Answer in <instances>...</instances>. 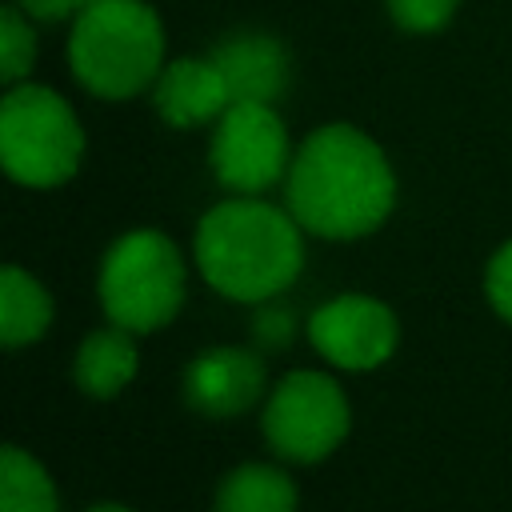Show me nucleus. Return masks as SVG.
Here are the masks:
<instances>
[{
	"label": "nucleus",
	"instance_id": "18",
	"mask_svg": "<svg viewBox=\"0 0 512 512\" xmlns=\"http://www.w3.org/2000/svg\"><path fill=\"white\" fill-rule=\"evenodd\" d=\"M388 12L408 32H436L452 20L456 0H388Z\"/></svg>",
	"mask_w": 512,
	"mask_h": 512
},
{
	"label": "nucleus",
	"instance_id": "20",
	"mask_svg": "<svg viewBox=\"0 0 512 512\" xmlns=\"http://www.w3.org/2000/svg\"><path fill=\"white\" fill-rule=\"evenodd\" d=\"M88 0H16V8L32 20H68V16H80Z\"/></svg>",
	"mask_w": 512,
	"mask_h": 512
},
{
	"label": "nucleus",
	"instance_id": "21",
	"mask_svg": "<svg viewBox=\"0 0 512 512\" xmlns=\"http://www.w3.org/2000/svg\"><path fill=\"white\" fill-rule=\"evenodd\" d=\"M84 512H132L128 504H116V500H104V504H92V508H84Z\"/></svg>",
	"mask_w": 512,
	"mask_h": 512
},
{
	"label": "nucleus",
	"instance_id": "10",
	"mask_svg": "<svg viewBox=\"0 0 512 512\" xmlns=\"http://www.w3.org/2000/svg\"><path fill=\"white\" fill-rule=\"evenodd\" d=\"M152 100L160 120H168L172 128H196V124L220 120V112L232 104V92L212 56L208 60L184 56L160 68L152 84Z\"/></svg>",
	"mask_w": 512,
	"mask_h": 512
},
{
	"label": "nucleus",
	"instance_id": "1",
	"mask_svg": "<svg viewBox=\"0 0 512 512\" xmlns=\"http://www.w3.org/2000/svg\"><path fill=\"white\" fill-rule=\"evenodd\" d=\"M396 204V176L384 148L352 124L316 128L288 168V212L320 240H360Z\"/></svg>",
	"mask_w": 512,
	"mask_h": 512
},
{
	"label": "nucleus",
	"instance_id": "9",
	"mask_svg": "<svg viewBox=\"0 0 512 512\" xmlns=\"http://www.w3.org/2000/svg\"><path fill=\"white\" fill-rule=\"evenodd\" d=\"M264 384H268V372L260 352L240 344L204 348L184 368V400L192 412L208 420H232L248 412L264 396Z\"/></svg>",
	"mask_w": 512,
	"mask_h": 512
},
{
	"label": "nucleus",
	"instance_id": "2",
	"mask_svg": "<svg viewBox=\"0 0 512 512\" xmlns=\"http://www.w3.org/2000/svg\"><path fill=\"white\" fill-rule=\"evenodd\" d=\"M192 256L212 292L264 304L296 284L304 268V228L288 208L260 196H232L200 216Z\"/></svg>",
	"mask_w": 512,
	"mask_h": 512
},
{
	"label": "nucleus",
	"instance_id": "13",
	"mask_svg": "<svg viewBox=\"0 0 512 512\" xmlns=\"http://www.w3.org/2000/svg\"><path fill=\"white\" fill-rule=\"evenodd\" d=\"M48 324H52L48 288L20 264H8L0 272V340H4V348L36 344L48 332Z\"/></svg>",
	"mask_w": 512,
	"mask_h": 512
},
{
	"label": "nucleus",
	"instance_id": "5",
	"mask_svg": "<svg viewBox=\"0 0 512 512\" xmlns=\"http://www.w3.org/2000/svg\"><path fill=\"white\" fill-rule=\"evenodd\" d=\"M0 160L16 184L56 188L84 160V128L72 104L44 84H8L0 104Z\"/></svg>",
	"mask_w": 512,
	"mask_h": 512
},
{
	"label": "nucleus",
	"instance_id": "4",
	"mask_svg": "<svg viewBox=\"0 0 512 512\" xmlns=\"http://www.w3.org/2000/svg\"><path fill=\"white\" fill-rule=\"evenodd\" d=\"M184 284H188L184 256L156 228L124 232L104 252L100 276H96L104 316L136 336L176 320L184 304Z\"/></svg>",
	"mask_w": 512,
	"mask_h": 512
},
{
	"label": "nucleus",
	"instance_id": "6",
	"mask_svg": "<svg viewBox=\"0 0 512 512\" xmlns=\"http://www.w3.org/2000/svg\"><path fill=\"white\" fill-rule=\"evenodd\" d=\"M264 440L280 460L292 464H320L328 460L348 428H352V408L344 388L316 368H296L264 400Z\"/></svg>",
	"mask_w": 512,
	"mask_h": 512
},
{
	"label": "nucleus",
	"instance_id": "15",
	"mask_svg": "<svg viewBox=\"0 0 512 512\" xmlns=\"http://www.w3.org/2000/svg\"><path fill=\"white\" fill-rule=\"evenodd\" d=\"M0 512H60L48 468L20 444H4L0 452Z\"/></svg>",
	"mask_w": 512,
	"mask_h": 512
},
{
	"label": "nucleus",
	"instance_id": "8",
	"mask_svg": "<svg viewBox=\"0 0 512 512\" xmlns=\"http://www.w3.org/2000/svg\"><path fill=\"white\" fill-rule=\"evenodd\" d=\"M308 340L328 364L348 372H372L392 360L400 344V320L384 300L344 292L324 300L308 316Z\"/></svg>",
	"mask_w": 512,
	"mask_h": 512
},
{
	"label": "nucleus",
	"instance_id": "16",
	"mask_svg": "<svg viewBox=\"0 0 512 512\" xmlns=\"http://www.w3.org/2000/svg\"><path fill=\"white\" fill-rule=\"evenodd\" d=\"M36 60V36L20 8L0 12V72L8 84H20Z\"/></svg>",
	"mask_w": 512,
	"mask_h": 512
},
{
	"label": "nucleus",
	"instance_id": "19",
	"mask_svg": "<svg viewBox=\"0 0 512 512\" xmlns=\"http://www.w3.org/2000/svg\"><path fill=\"white\" fill-rule=\"evenodd\" d=\"M484 292H488L492 312L512 324V240H504L492 252V260L484 268Z\"/></svg>",
	"mask_w": 512,
	"mask_h": 512
},
{
	"label": "nucleus",
	"instance_id": "7",
	"mask_svg": "<svg viewBox=\"0 0 512 512\" xmlns=\"http://www.w3.org/2000/svg\"><path fill=\"white\" fill-rule=\"evenodd\" d=\"M208 160L224 188L240 196H256L276 180H284L292 168L288 128L272 112V104L232 100L216 120Z\"/></svg>",
	"mask_w": 512,
	"mask_h": 512
},
{
	"label": "nucleus",
	"instance_id": "14",
	"mask_svg": "<svg viewBox=\"0 0 512 512\" xmlns=\"http://www.w3.org/2000/svg\"><path fill=\"white\" fill-rule=\"evenodd\" d=\"M300 496L284 468L276 464H240L232 468L212 500V512H296Z\"/></svg>",
	"mask_w": 512,
	"mask_h": 512
},
{
	"label": "nucleus",
	"instance_id": "17",
	"mask_svg": "<svg viewBox=\"0 0 512 512\" xmlns=\"http://www.w3.org/2000/svg\"><path fill=\"white\" fill-rule=\"evenodd\" d=\"M296 340V312L276 304V300H264L256 304V316H252V344L260 352H280Z\"/></svg>",
	"mask_w": 512,
	"mask_h": 512
},
{
	"label": "nucleus",
	"instance_id": "11",
	"mask_svg": "<svg viewBox=\"0 0 512 512\" xmlns=\"http://www.w3.org/2000/svg\"><path fill=\"white\" fill-rule=\"evenodd\" d=\"M212 60L220 64L232 100H260L272 104L284 84H288V52L280 40L264 36V32H240L228 36Z\"/></svg>",
	"mask_w": 512,
	"mask_h": 512
},
{
	"label": "nucleus",
	"instance_id": "12",
	"mask_svg": "<svg viewBox=\"0 0 512 512\" xmlns=\"http://www.w3.org/2000/svg\"><path fill=\"white\" fill-rule=\"evenodd\" d=\"M140 372V352H136V332L120 328V324H108V328H96L80 340L76 348V364H72V376H76V388L92 400H112L120 396Z\"/></svg>",
	"mask_w": 512,
	"mask_h": 512
},
{
	"label": "nucleus",
	"instance_id": "3",
	"mask_svg": "<svg viewBox=\"0 0 512 512\" xmlns=\"http://www.w3.org/2000/svg\"><path fill=\"white\" fill-rule=\"evenodd\" d=\"M68 60L76 80L104 96L124 100L156 84L164 68V28L144 0H88L72 16Z\"/></svg>",
	"mask_w": 512,
	"mask_h": 512
}]
</instances>
